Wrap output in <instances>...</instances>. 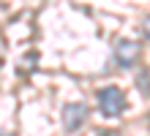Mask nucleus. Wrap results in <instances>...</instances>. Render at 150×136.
Returning <instances> with one entry per match:
<instances>
[{"instance_id": "nucleus-1", "label": "nucleus", "mask_w": 150, "mask_h": 136, "mask_svg": "<svg viewBox=\"0 0 150 136\" xmlns=\"http://www.w3.org/2000/svg\"><path fill=\"white\" fill-rule=\"evenodd\" d=\"M96 101H98L101 114H107V117H117V114H123V109H126V95L115 85L101 87L98 93H96Z\"/></svg>"}, {"instance_id": "nucleus-2", "label": "nucleus", "mask_w": 150, "mask_h": 136, "mask_svg": "<svg viewBox=\"0 0 150 136\" xmlns=\"http://www.w3.org/2000/svg\"><path fill=\"white\" fill-rule=\"evenodd\" d=\"M85 120H87V106L82 104V101H71V104H66L63 106V125H66V131H79L85 125Z\"/></svg>"}, {"instance_id": "nucleus-3", "label": "nucleus", "mask_w": 150, "mask_h": 136, "mask_svg": "<svg viewBox=\"0 0 150 136\" xmlns=\"http://www.w3.org/2000/svg\"><path fill=\"white\" fill-rule=\"evenodd\" d=\"M137 54H139V47L134 41H120L117 44V49H115V60H117V66H134V60H137Z\"/></svg>"}, {"instance_id": "nucleus-4", "label": "nucleus", "mask_w": 150, "mask_h": 136, "mask_svg": "<svg viewBox=\"0 0 150 136\" xmlns=\"http://www.w3.org/2000/svg\"><path fill=\"white\" fill-rule=\"evenodd\" d=\"M139 90H142L145 95H150V74H147V71L139 74Z\"/></svg>"}, {"instance_id": "nucleus-5", "label": "nucleus", "mask_w": 150, "mask_h": 136, "mask_svg": "<svg viewBox=\"0 0 150 136\" xmlns=\"http://www.w3.org/2000/svg\"><path fill=\"white\" fill-rule=\"evenodd\" d=\"M98 136H120L117 131H104V133H98Z\"/></svg>"}, {"instance_id": "nucleus-6", "label": "nucleus", "mask_w": 150, "mask_h": 136, "mask_svg": "<svg viewBox=\"0 0 150 136\" xmlns=\"http://www.w3.org/2000/svg\"><path fill=\"white\" fill-rule=\"evenodd\" d=\"M0 136H3V133H0Z\"/></svg>"}]
</instances>
